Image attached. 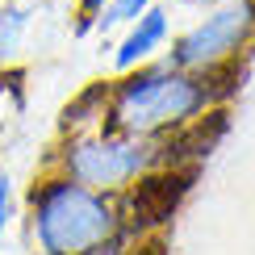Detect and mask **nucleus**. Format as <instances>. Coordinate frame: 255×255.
<instances>
[{
    "mask_svg": "<svg viewBox=\"0 0 255 255\" xmlns=\"http://www.w3.org/2000/svg\"><path fill=\"white\" fill-rule=\"evenodd\" d=\"M209 84L197 71H184L176 63H155V67H134L118 88L109 92L105 122L118 134L151 138L163 130H180L205 113Z\"/></svg>",
    "mask_w": 255,
    "mask_h": 255,
    "instance_id": "f257e3e1",
    "label": "nucleus"
},
{
    "mask_svg": "<svg viewBox=\"0 0 255 255\" xmlns=\"http://www.w3.org/2000/svg\"><path fill=\"white\" fill-rule=\"evenodd\" d=\"M29 209H34V239L46 255H97L122 230V218L105 201V193L71 176L38 184Z\"/></svg>",
    "mask_w": 255,
    "mask_h": 255,
    "instance_id": "f03ea898",
    "label": "nucleus"
},
{
    "mask_svg": "<svg viewBox=\"0 0 255 255\" xmlns=\"http://www.w3.org/2000/svg\"><path fill=\"white\" fill-rule=\"evenodd\" d=\"M251 38H255V0H222L193 29L176 38L172 63L184 71H197V76H214L239 50H247Z\"/></svg>",
    "mask_w": 255,
    "mask_h": 255,
    "instance_id": "7ed1b4c3",
    "label": "nucleus"
},
{
    "mask_svg": "<svg viewBox=\"0 0 255 255\" xmlns=\"http://www.w3.org/2000/svg\"><path fill=\"white\" fill-rule=\"evenodd\" d=\"M155 159L159 155L142 142V138L109 130V134L71 142L67 155H63V167H67L71 180L97 188V193H109V188H126L130 180H138Z\"/></svg>",
    "mask_w": 255,
    "mask_h": 255,
    "instance_id": "20e7f679",
    "label": "nucleus"
},
{
    "mask_svg": "<svg viewBox=\"0 0 255 255\" xmlns=\"http://www.w3.org/2000/svg\"><path fill=\"white\" fill-rule=\"evenodd\" d=\"M193 184V172H151L138 176V188L126 201V214L134 226H155V222L172 218V209L180 205V197Z\"/></svg>",
    "mask_w": 255,
    "mask_h": 255,
    "instance_id": "39448f33",
    "label": "nucleus"
},
{
    "mask_svg": "<svg viewBox=\"0 0 255 255\" xmlns=\"http://www.w3.org/2000/svg\"><path fill=\"white\" fill-rule=\"evenodd\" d=\"M167 42V13L159 4H151L138 21H130V29H126V38L118 42V50H113V67L118 71H134L142 67L151 55H159Z\"/></svg>",
    "mask_w": 255,
    "mask_h": 255,
    "instance_id": "423d86ee",
    "label": "nucleus"
},
{
    "mask_svg": "<svg viewBox=\"0 0 255 255\" xmlns=\"http://www.w3.org/2000/svg\"><path fill=\"white\" fill-rule=\"evenodd\" d=\"M222 130H226V113H201V118H193V122H184L180 126V134L172 138V142L163 146V163H180L184 155H193V159H201V155H209L214 151V142L222 138Z\"/></svg>",
    "mask_w": 255,
    "mask_h": 255,
    "instance_id": "0eeeda50",
    "label": "nucleus"
},
{
    "mask_svg": "<svg viewBox=\"0 0 255 255\" xmlns=\"http://www.w3.org/2000/svg\"><path fill=\"white\" fill-rule=\"evenodd\" d=\"M151 4H155V0H109V4H105L101 13H97V21H92V25H101V29L130 25V21H138Z\"/></svg>",
    "mask_w": 255,
    "mask_h": 255,
    "instance_id": "6e6552de",
    "label": "nucleus"
},
{
    "mask_svg": "<svg viewBox=\"0 0 255 255\" xmlns=\"http://www.w3.org/2000/svg\"><path fill=\"white\" fill-rule=\"evenodd\" d=\"M21 29H25V13H17V8H0V63L17 50Z\"/></svg>",
    "mask_w": 255,
    "mask_h": 255,
    "instance_id": "1a4fd4ad",
    "label": "nucleus"
},
{
    "mask_svg": "<svg viewBox=\"0 0 255 255\" xmlns=\"http://www.w3.org/2000/svg\"><path fill=\"white\" fill-rule=\"evenodd\" d=\"M105 4H109V0H80V8H84V25H80V29H88L92 21H97V13H101Z\"/></svg>",
    "mask_w": 255,
    "mask_h": 255,
    "instance_id": "9d476101",
    "label": "nucleus"
},
{
    "mask_svg": "<svg viewBox=\"0 0 255 255\" xmlns=\"http://www.w3.org/2000/svg\"><path fill=\"white\" fill-rule=\"evenodd\" d=\"M4 214H8V180L0 176V235H4Z\"/></svg>",
    "mask_w": 255,
    "mask_h": 255,
    "instance_id": "9b49d317",
    "label": "nucleus"
},
{
    "mask_svg": "<svg viewBox=\"0 0 255 255\" xmlns=\"http://www.w3.org/2000/svg\"><path fill=\"white\" fill-rule=\"evenodd\" d=\"M134 255H167V247L159 239H151V243H142V247H134Z\"/></svg>",
    "mask_w": 255,
    "mask_h": 255,
    "instance_id": "f8f14e48",
    "label": "nucleus"
}]
</instances>
